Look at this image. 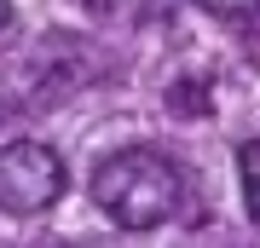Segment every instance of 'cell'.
Returning <instances> with one entry per match:
<instances>
[{
    "label": "cell",
    "instance_id": "obj_6",
    "mask_svg": "<svg viewBox=\"0 0 260 248\" xmlns=\"http://www.w3.org/2000/svg\"><path fill=\"white\" fill-rule=\"evenodd\" d=\"M87 12H104V18H139L145 0H81Z\"/></svg>",
    "mask_w": 260,
    "mask_h": 248
},
{
    "label": "cell",
    "instance_id": "obj_7",
    "mask_svg": "<svg viewBox=\"0 0 260 248\" xmlns=\"http://www.w3.org/2000/svg\"><path fill=\"white\" fill-rule=\"evenodd\" d=\"M12 29V0H0V35Z\"/></svg>",
    "mask_w": 260,
    "mask_h": 248
},
{
    "label": "cell",
    "instance_id": "obj_3",
    "mask_svg": "<svg viewBox=\"0 0 260 248\" xmlns=\"http://www.w3.org/2000/svg\"><path fill=\"white\" fill-rule=\"evenodd\" d=\"M237 179H243V202H249V220L260 225V138L237 150Z\"/></svg>",
    "mask_w": 260,
    "mask_h": 248
},
{
    "label": "cell",
    "instance_id": "obj_5",
    "mask_svg": "<svg viewBox=\"0 0 260 248\" xmlns=\"http://www.w3.org/2000/svg\"><path fill=\"white\" fill-rule=\"evenodd\" d=\"M203 12H214V18H254L260 0H197Z\"/></svg>",
    "mask_w": 260,
    "mask_h": 248
},
{
    "label": "cell",
    "instance_id": "obj_4",
    "mask_svg": "<svg viewBox=\"0 0 260 248\" xmlns=\"http://www.w3.org/2000/svg\"><path fill=\"white\" fill-rule=\"evenodd\" d=\"M168 104H174V116H208V81H185V87H174L168 92Z\"/></svg>",
    "mask_w": 260,
    "mask_h": 248
},
{
    "label": "cell",
    "instance_id": "obj_2",
    "mask_svg": "<svg viewBox=\"0 0 260 248\" xmlns=\"http://www.w3.org/2000/svg\"><path fill=\"white\" fill-rule=\"evenodd\" d=\"M64 156L41 138H12L0 145V208L6 214H47L52 202H64Z\"/></svg>",
    "mask_w": 260,
    "mask_h": 248
},
{
    "label": "cell",
    "instance_id": "obj_1",
    "mask_svg": "<svg viewBox=\"0 0 260 248\" xmlns=\"http://www.w3.org/2000/svg\"><path fill=\"white\" fill-rule=\"evenodd\" d=\"M179 191H185V179H179V167L162 156V150H116L110 162L93 173V202L110 225L121 231H150L162 225L168 214L179 208Z\"/></svg>",
    "mask_w": 260,
    "mask_h": 248
}]
</instances>
